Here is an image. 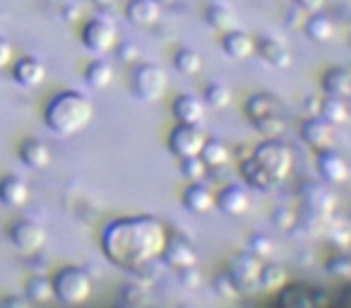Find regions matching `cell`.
Masks as SVG:
<instances>
[{"mask_svg":"<svg viewBox=\"0 0 351 308\" xmlns=\"http://www.w3.org/2000/svg\"><path fill=\"white\" fill-rule=\"evenodd\" d=\"M169 239V231L154 217H123L104 229L101 250L123 270H142L156 258Z\"/></svg>","mask_w":351,"mask_h":308,"instance_id":"1","label":"cell"},{"mask_svg":"<svg viewBox=\"0 0 351 308\" xmlns=\"http://www.w3.org/2000/svg\"><path fill=\"white\" fill-rule=\"evenodd\" d=\"M291 169H293L291 147L279 140V137H267L265 142H260L253 150V154L241 162L243 181L260 193L274 191L279 183L287 181Z\"/></svg>","mask_w":351,"mask_h":308,"instance_id":"2","label":"cell"},{"mask_svg":"<svg viewBox=\"0 0 351 308\" xmlns=\"http://www.w3.org/2000/svg\"><path fill=\"white\" fill-rule=\"evenodd\" d=\"M94 116L92 102L82 97L80 92H60L46 106V126L56 132V135H77L80 130L89 126Z\"/></svg>","mask_w":351,"mask_h":308,"instance_id":"3","label":"cell"},{"mask_svg":"<svg viewBox=\"0 0 351 308\" xmlns=\"http://www.w3.org/2000/svg\"><path fill=\"white\" fill-rule=\"evenodd\" d=\"M245 116H248L250 123H253V126L267 137L282 135L284 128H287L282 102L269 92L253 94V97L245 102Z\"/></svg>","mask_w":351,"mask_h":308,"instance_id":"4","label":"cell"},{"mask_svg":"<svg viewBox=\"0 0 351 308\" xmlns=\"http://www.w3.org/2000/svg\"><path fill=\"white\" fill-rule=\"evenodd\" d=\"M56 298L65 306H80L92 294V277L82 268H63L53 279Z\"/></svg>","mask_w":351,"mask_h":308,"instance_id":"5","label":"cell"},{"mask_svg":"<svg viewBox=\"0 0 351 308\" xmlns=\"http://www.w3.org/2000/svg\"><path fill=\"white\" fill-rule=\"evenodd\" d=\"M166 87H169V78L161 65L142 63L132 75V94L142 102H159L166 94Z\"/></svg>","mask_w":351,"mask_h":308,"instance_id":"6","label":"cell"},{"mask_svg":"<svg viewBox=\"0 0 351 308\" xmlns=\"http://www.w3.org/2000/svg\"><path fill=\"white\" fill-rule=\"evenodd\" d=\"M260 270H263V260L255 258L250 250L245 253H236L234 258L229 260L226 265V272L229 277L234 279L236 289L241 294H248V292H258L260 289Z\"/></svg>","mask_w":351,"mask_h":308,"instance_id":"7","label":"cell"},{"mask_svg":"<svg viewBox=\"0 0 351 308\" xmlns=\"http://www.w3.org/2000/svg\"><path fill=\"white\" fill-rule=\"evenodd\" d=\"M277 303L282 308H317L327 306L330 296L320 287L311 284H284L277 294Z\"/></svg>","mask_w":351,"mask_h":308,"instance_id":"8","label":"cell"},{"mask_svg":"<svg viewBox=\"0 0 351 308\" xmlns=\"http://www.w3.org/2000/svg\"><path fill=\"white\" fill-rule=\"evenodd\" d=\"M207 142V135L202 132L200 126H188V123H178L173 132L169 135V152L173 157L186 159L200 154L202 147Z\"/></svg>","mask_w":351,"mask_h":308,"instance_id":"9","label":"cell"},{"mask_svg":"<svg viewBox=\"0 0 351 308\" xmlns=\"http://www.w3.org/2000/svg\"><path fill=\"white\" fill-rule=\"evenodd\" d=\"M118 41V29L111 20L106 17H97V20H89L82 29V44L87 46L92 54H108V51L116 46Z\"/></svg>","mask_w":351,"mask_h":308,"instance_id":"10","label":"cell"},{"mask_svg":"<svg viewBox=\"0 0 351 308\" xmlns=\"http://www.w3.org/2000/svg\"><path fill=\"white\" fill-rule=\"evenodd\" d=\"M161 258L169 268L173 270H186V268H195L197 265V250L193 246V241H188L186 236H176L169 234L166 246L161 250Z\"/></svg>","mask_w":351,"mask_h":308,"instance_id":"11","label":"cell"},{"mask_svg":"<svg viewBox=\"0 0 351 308\" xmlns=\"http://www.w3.org/2000/svg\"><path fill=\"white\" fill-rule=\"evenodd\" d=\"M10 241H12V246L20 250V253L34 255L46 246V231H44V226L36 224V222L22 220V222H17V224L12 226Z\"/></svg>","mask_w":351,"mask_h":308,"instance_id":"12","label":"cell"},{"mask_svg":"<svg viewBox=\"0 0 351 308\" xmlns=\"http://www.w3.org/2000/svg\"><path fill=\"white\" fill-rule=\"evenodd\" d=\"M301 137L311 150L315 152H322V150H330L335 147V123L325 121L322 116H315V118H308L301 128Z\"/></svg>","mask_w":351,"mask_h":308,"instance_id":"13","label":"cell"},{"mask_svg":"<svg viewBox=\"0 0 351 308\" xmlns=\"http://www.w3.org/2000/svg\"><path fill=\"white\" fill-rule=\"evenodd\" d=\"M315 167H317V174L322 176V181L327 183H344L349 178V164L341 154H337L335 150H322L317 152V159H315Z\"/></svg>","mask_w":351,"mask_h":308,"instance_id":"14","label":"cell"},{"mask_svg":"<svg viewBox=\"0 0 351 308\" xmlns=\"http://www.w3.org/2000/svg\"><path fill=\"white\" fill-rule=\"evenodd\" d=\"M255 54L272 68H289L291 65V51L284 41L274 39V36H258L255 39Z\"/></svg>","mask_w":351,"mask_h":308,"instance_id":"15","label":"cell"},{"mask_svg":"<svg viewBox=\"0 0 351 308\" xmlns=\"http://www.w3.org/2000/svg\"><path fill=\"white\" fill-rule=\"evenodd\" d=\"M173 116L178 123H188V126H202L207 116V104L200 97L193 94H181L173 102Z\"/></svg>","mask_w":351,"mask_h":308,"instance_id":"16","label":"cell"},{"mask_svg":"<svg viewBox=\"0 0 351 308\" xmlns=\"http://www.w3.org/2000/svg\"><path fill=\"white\" fill-rule=\"evenodd\" d=\"M183 207L193 215H205L217 207V196L207 186H202V181L191 183L183 191Z\"/></svg>","mask_w":351,"mask_h":308,"instance_id":"17","label":"cell"},{"mask_svg":"<svg viewBox=\"0 0 351 308\" xmlns=\"http://www.w3.org/2000/svg\"><path fill=\"white\" fill-rule=\"evenodd\" d=\"M217 207L229 217H241L248 212L250 198H248V193H245V188L234 183V186H226L219 191V196H217Z\"/></svg>","mask_w":351,"mask_h":308,"instance_id":"18","label":"cell"},{"mask_svg":"<svg viewBox=\"0 0 351 308\" xmlns=\"http://www.w3.org/2000/svg\"><path fill=\"white\" fill-rule=\"evenodd\" d=\"M221 49L229 58L234 60H245L255 54V39L245 32H239V29H229L224 32L221 36Z\"/></svg>","mask_w":351,"mask_h":308,"instance_id":"19","label":"cell"},{"mask_svg":"<svg viewBox=\"0 0 351 308\" xmlns=\"http://www.w3.org/2000/svg\"><path fill=\"white\" fill-rule=\"evenodd\" d=\"M161 15L159 0H130L125 5V17L135 27H152Z\"/></svg>","mask_w":351,"mask_h":308,"instance_id":"20","label":"cell"},{"mask_svg":"<svg viewBox=\"0 0 351 308\" xmlns=\"http://www.w3.org/2000/svg\"><path fill=\"white\" fill-rule=\"evenodd\" d=\"M29 198V186L17 176H5L0 181V202L8 207H22Z\"/></svg>","mask_w":351,"mask_h":308,"instance_id":"21","label":"cell"},{"mask_svg":"<svg viewBox=\"0 0 351 308\" xmlns=\"http://www.w3.org/2000/svg\"><path fill=\"white\" fill-rule=\"evenodd\" d=\"M46 78V68L41 60L32 58V56H25V58L17 60L15 65V80L20 84H25V87H36V84H41Z\"/></svg>","mask_w":351,"mask_h":308,"instance_id":"22","label":"cell"},{"mask_svg":"<svg viewBox=\"0 0 351 308\" xmlns=\"http://www.w3.org/2000/svg\"><path fill=\"white\" fill-rule=\"evenodd\" d=\"M20 157L29 169H44L51 162V150L41 140H27L20 147Z\"/></svg>","mask_w":351,"mask_h":308,"instance_id":"23","label":"cell"},{"mask_svg":"<svg viewBox=\"0 0 351 308\" xmlns=\"http://www.w3.org/2000/svg\"><path fill=\"white\" fill-rule=\"evenodd\" d=\"M322 89L332 97H349L351 94V70L349 68H330L322 78Z\"/></svg>","mask_w":351,"mask_h":308,"instance_id":"24","label":"cell"},{"mask_svg":"<svg viewBox=\"0 0 351 308\" xmlns=\"http://www.w3.org/2000/svg\"><path fill=\"white\" fill-rule=\"evenodd\" d=\"M303 29H306L308 39L317 41V44H327V41L335 36V22L327 15L313 12V15L306 17V22H303Z\"/></svg>","mask_w":351,"mask_h":308,"instance_id":"25","label":"cell"},{"mask_svg":"<svg viewBox=\"0 0 351 308\" xmlns=\"http://www.w3.org/2000/svg\"><path fill=\"white\" fill-rule=\"evenodd\" d=\"M84 80H87L89 87L94 89H106L113 82V65L104 58H97L87 65L84 70Z\"/></svg>","mask_w":351,"mask_h":308,"instance_id":"26","label":"cell"},{"mask_svg":"<svg viewBox=\"0 0 351 308\" xmlns=\"http://www.w3.org/2000/svg\"><path fill=\"white\" fill-rule=\"evenodd\" d=\"M287 284V270L277 263H263L260 270V292L277 294Z\"/></svg>","mask_w":351,"mask_h":308,"instance_id":"27","label":"cell"},{"mask_svg":"<svg viewBox=\"0 0 351 308\" xmlns=\"http://www.w3.org/2000/svg\"><path fill=\"white\" fill-rule=\"evenodd\" d=\"M317 116H322L325 121L339 126V123H344L346 118H349V106L344 104V97H332V94H327L320 102V106H317Z\"/></svg>","mask_w":351,"mask_h":308,"instance_id":"28","label":"cell"},{"mask_svg":"<svg viewBox=\"0 0 351 308\" xmlns=\"http://www.w3.org/2000/svg\"><path fill=\"white\" fill-rule=\"evenodd\" d=\"M173 68L186 78H195L202 70V56L195 49H181L173 56Z\"/></svg>","mask_w":351,"mask_h":308,"instance_id":"29","label":"cell"},{"mask_svg":"<svg viewBox=\"0 0 351 308\" xmlns=\"http://www.w3.org/2000/svg\"><path fill=\"white\" fill-rule=\"evenodd\" d=\"M27 298L32 303H49L56 298L53 279L49 277H32L27 282Z\"/></svg>","mask_w":351,"mask_h":308,"instance_id":"30","label":"cell"},{"mask_svg":"<svg viewBox=\"0 0 351 308\" xmlns=\"http://www.w3.org/2000/svg\"><path fill=\"white\" fill-rule=\"evenodd\" d=\"M205 20H207V25L217 32H229V29H234V25H236L234 10H229L226 5H210L205 10Z\"/></svg>","mask_w":351,"mask_h":308,"instance_id":"31","label":"cell"},{"mask_svg":"<svg viewBox=\"0 0 351 308\" xmlns=\"http://www.w3.org/2000/svg\"><path fill=\"white\" fill-rule=\"evenodd\" d=\"M200 157L205 159L207 167H224L226 162H229V147L224 145V142L219 140H212V137H207L205 147H202Z\"/></svg>","mask_w":351,"mask_h":308,"instance_id":"32","label":"cell"},{"mask_svg":"<svg viewBox=\"0 0 351 308\" xmlns=\"http://www.w3.org/2000/svg\"><path fill=\"white\" fill-rule=\"evenodd\" d=\"M202 102L212 108H224L231 102V89L224 82H210L202 92Z\"/></svg>","mask_w":351,"mask_h":308,"instance_id":"33","label":"cell"},{"mask_svg":"<svg viewBox=\"0 0 351 308\" xmlns=\"http://www.w3.org/2000/svg\"><path fill=\"white\" fill-rule=\"evenodd\" d=\"M207 171H210V167H207L205 159H202L200 154H195V157L181 159V174H183V176H186L191 183L202 181V178L207 176Z\"/></svg>","mask_w":351,"mask_h":308,"instance_id":"34","label":"cell"},{"mask_svg":"<svg viewBox=\"0 0 351 308\" xmlns=\"http://www.w3.org/2000/svg\"><path fill=\"white\" fill-rule=\"evenodd\" d=\"M248 250L255 255V258L269 260L274 255V250H277V246H274V241L269 239L267 234H253L248 241Z\"/></svg>","mask_w":351,"mask_h":308,"instance_id":"35","label":"cell"},{"mask_svg":"<svg viewBox=\"0 0 351 308\" xmlns=\"http://www.w3.org/2000/svg\"><path fill=\"white\" fill-rule=\"evenodd\" d=\"M215 292L219 294L221 298H236V296L241 294L239 289H236L234 279L229 277V272H226V270H224V272H219V274L215 277Z\"/></svg>","mask_w":351,"mask_h":308,"instance_id":"36","label":"cell"},{"mask_svg":"<svg viewBox=\"0 0 351 308\" xmlns=\"http://www.w3.org/2000/svg\"><path fill=\"white\" fill-rule=\"evenodd\" d=\"M327 270L339 279H351V255H335L327 263Z\"/></svg>","mask_w":351,"mask_h":308,"instance_id":"37","label":"cell"},{"mask_svg":"<svg viewBox=\"0 0 351 308\" xmlns=\"http://www.w3.org/2000/svg\"><path fill=\"white\" fill-rule=\"evenodd\" d=\"M12 60V46L5 39H0V68H5Z\"/></svg>","mask_w":351,"mask_h":308,"instance_id":"38","label":"cell"},{"mask_svg":"<svg viewBox=\"0 0 351 308\" xmlns=\"http://www.w3.org/2000/svg\"><path fill=\"white\" fill-rule=\"evenodd\" d=\"M296 5H301L306 12H317L325 5V0H296Z\"/></svg>","mask_w":351,"mask_h":308,"instance_id":"39","label":"cell"},{"mask_svg":"<svg viewBox=\"0 0 351 308\" xmlns=\"http://www.w3.org/2000/svg\"><path fill=\"white\" fill-rule=\"evenodd\" d=\"M137 56H140V51H137L135 44H123L121 46V58L123 60H135Z\"/></svg>","mask_w":351,"mask_h":308,"instance_id":"40","label":"cell"},{"mask_svg":"<svg viewBox=\"0 0 351 308\" xmlns=\"http://www.w3.org/2000/svg\"><path fill=\"white\" fill-rule=\"evenodd\" d=\"M27 298H20V296H8L0 301V306H12V308H27Z\"/></svg>","mask_w":351,"mask_h":308,"instance_id":"41","label":"cell"},{"mask_svg":"<svg viewBox=\"0 0 351 308\" xmlns=\"http://www.w3.org/2000/svg\"><path fill=\"white\" fill-rule=\"evenodd\" d=\"M97 5H99V8H111V5H113V0H97Z\"/></svg>","mask_w":351,"mask_h":308,"instance_id":"42","label":"cell"},{"mask_svg":"<svg viewBox=\"0 0 351 308\" xmlns=\"http://www.w3.org/2000/svg\"><path fill=\"white\" fill-rule=\"evenodd\" d=\"M159 3H173V0H159Z\"/></svg>","mask_w":351,"mask_h":308,"instance_id":"43","label":"cell"}]
</instances>
